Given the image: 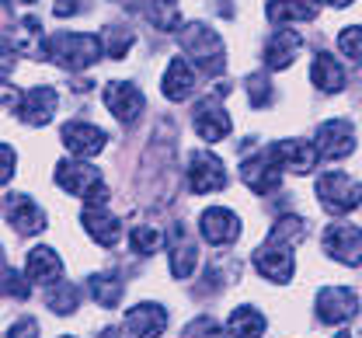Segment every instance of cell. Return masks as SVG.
<instances>
[{"label":"cell","mask_w":362,"mask_h":338,"mask_svg":"<svg viewBox=\"0 0 362 338\" xmlns=\"http://www.w3.org/2000/svg\"><path fill=\"white\" fill-rule=\"evenodd\" d=\"M303 234H307V223L300 220V216H282L275 227H272L269 241L262 244L258 251H255V269L272 279V283H289L293 279V269H296V258H293V244L303 241Z\"/></svg>","instance_id":"obj_1"},{"label":"cell","mask_w":362,"mask_h":338,"mask_svg":"<svg viewBox=\"0 0 362 338\" xmlns=\"http://www.w3.org/2000/svg\"><path fill=\"white\" fill-rule=\"evenodd\" d=\"M45 56L56 66L77 74L105 56V42L101 35H88V32H56L52 39H45Z\"/></svg>","instance_id":"obj_2"},{"label":"cell","mask_w":362,"mask_h":338,"mask_svg":"<svg viewBox=\"0 0 362 338\" xmlns=\"http://www.w3.org/2000/svg\"><path fill=\"white\" fill-rule=\"evenodd\" d=\"M181 49L192 56V63H195L206 77H220L226 70L223 39H220L213 28L199 25V21H192V25L181 28Z\"/></svg>","instance_id":"obj_3"},{"label":"cell","mask_w":362,"mask_h":338,"mask_svg":"<svg viewBox=\"0 0 362 338\" xmlns=\"http://www.w3.org/2000/svg\"><path fill=\"white\" fill-rule=\"evenodd\" d=\"M56 185L63 192L77 195L84 202H108V189L105 178L94 164H81V161H59L56 164Z\"/></svg>","instance_id":"obj_4"},{"label":"cell","mask_w":362,"mask_h":338,"mask_svg":"<svg viewBox=\"0 0 362 338\" xmlns=\"http://www.w3.org/2000/svg\"><path fill=\"white\" fill-rule=\"evenodd\" d=\"M317 199L327 213L341 216V213H352L362 202V185L356 178H349L345 171H327L317 178Z\"/></svg>","instance_id":"obj_5"},{"label":"cell","mask_w":362,"mask_h":338,"mask_svg":"<svg viewBox=\"0 0 362 338\" xmlns=\"http://www.w3.org/2000/svg\"><path fill=\"white\" fill-rule=\"evenodd\" d=\"M223 91L226 88H220V95ZM220 95H206L202 101H195V108H192V126H195V133L206 144H220V140L230 136V115L223 112Z\"/></svg>","instance_id":"obj_6"},{"label":"cell","mask_w":362,"mask_h":338,"mask_svg":"<svg viewBox=\"0 0 362 338\" xmlns=\"http://www.w3.org/2000/svg\"><path fill=\"white\" fill-rule=\"evenodd\" d=\"M223 185H226V168L220 157H213L209 150L188 153V192L209 195V192H220Z\"/></svg>","instance_id":"obj_7"},{"label":"cell","mask_w":362,"mask_h":338,"mask_svg":"<svg viewBox=\"0 0 362 338\" xmlns=\"http://www.w3.org/2000/svg\"><path fill=\"white\" fill-rule=\"evenodd\" d=\"M240 178H244V185H247L255 195H269V192L279 189L282 164L275 161V153L265 146V150H258V153L244 157V164H240Z\"/></svg>","instance_id":"obj_8"},{"label":"cell","mask_w":362,"mask_h":338,"mask_svg":"<svg viewBox=\"0 0 362 338\" xmlns=\"http://www.w3.org/2000/svg\"><path fill=\"white\" fill-rule=\"evenodd\" d=\"M324 251L341 265H362V231L352 223H331L324 231Z\"/></svg>","instance_id":"obj_9"},{"label":"cell","mask_w":362,"mask_h":338,"mask_svg":"<svg viewBox=\"0 0 362 338\" xmlns=\"http://www.w3.org/2000/svg\"><path fill=\"white\" fill-rule=\"evenodd\" d=\"M356 310H359V296L349 286H327L317 293V317L324 325H345L356 317Z\"/></svg>","instance_id":"obj_10"},{"label":"cell","mask_w":362,"mask_h":338,"mask_svg":"<svg viewBox=\"0 0 362 338\" xmlns=\"http://www.w3.org/2000/svg\"><path fill=\"white\" fill-rule=\"evenodd\" d=\"M317 150L324 161H341L356 150V129L349 119H331L317 126Z\"/></svg>","instance_id":"obj_11"},{"label":"cell","mask_w":362,"mask_h":338,"mask_svg":"<svg viewBox=\"0 0 362 338\" xmlns=\"http://www.w3.org/2000/svg\"><path fill=\"white\" fill-rule=\"evenodd\" d=\"M81 223L90 234V241L101 244V247H115L122 241V223L119 216H112L105 209V202H84V213H81Z\"/></svg>","instance_id":"obj_12"},{"label":"cell","mask_w":362,"mask_h":338,"mask_svg":"<svg viewBox=\"0 0 362 338\" xmlns=\"http://www.w3.org/2000/svg\"><path fill=\"white\" fill-rule=\"evenodd\" d=\"M105 105H108V112L119 119V122H126V126H133L136 119H139V112H143V91L129 84V81H112V84H105Z\"/></svg>","instance_id":"obj_13"},{"label":"cell","mask_w":362,"mask_h":338,"mask_svg":"<svg viewBox=\"0 0 362 338\" xmlns=\"http://www.w3.org/2000/svg\"><path fill=\"white\" fill-rule=\"evenodd\" d=\"M4 213H7V223L21 234V238H32V234H42L45 231V213L28 199V195H11L4 199Z\"/></svg>","instance_id":"obj_14"},{"label":"cell","mask_w":362,"mask_h":338,"mask_svg":"<svg viewBox=\"0 0 362 338\" xmlns=\"http://www.w3.org/2000/svg\"><path fill=\"white\" fill-rule=\"evenodd\" d=\"M199 231H202V238L213 244V247H223V244H233L240 238V216L223 209V206H213V209L202 213Z\"/></svg>","instance_id":"obj_15"},{"label":"cell","mask_w":362,"mask_h":338,"mask_svg":"<svg viewBox=\"0 0 362 338\" xmlns=\"http://www.w3.org/2000/svg\"><path fill=\"white\" fill-rule=\"evenodd\" d=\"M126 335L129 338H160L168 328V310L160 303H136L126 310Z\"/></svg>","instance_id":"obj_16"},{"label":"cell","mask_w":362,"mask_h":338,"mask_svg":"<svg viewBox=\"0 0 362 338\" xmlns=\"http://www.w3.org/2000/svg\"><path fill=\"white\" fill-rule=\"evenodd\" d=\"M269 150L275 153V161L282 164V171H296V175H310L317 157H320L317 144H307V140H279Z\"/></svg>","instance_id":"obj_17"},{"label":"cell","mask_w":362,"mask_h":338,"mask_svg":"<svg viewBox=\"0 0 362 338\" xmlns=\"http://www.w3.org/2000/svg\"><path fill=\"white\" fill-rule=\"evenodd\" d=\"M59 140H63V146H66L74 157H94V153H101L105 144H108L105 129L88 126V122H66V126L59 129Z\"/></svg>","instance_id":"obj_18"},{"label":"cell","mask_w":362,"mask_h":338,"mask_svg":"<svg viewBox=\"0 0 362 338\" xmlns=\"http://www.w3.org/2000/svg\"><path fill=\"white\" fill-rule=\"evenodd\" d=\"M56 91L52 88H32V91H25L21 101H18V108H14V115L21 119V122H28V126H45L49 119H52V112H56Z\"/></svg>","instance_id":"obj_19"},{"label":"cell","mask_w":362,"mask_h":338,"mask_svg":"<svg viewBox=\"0 0 362 338\" xmlns=\"http://www.w3.org/2000/svg\"><path fill=\"white\" fill-rule=\"evenodd\" d=\"M168 251H171V276H175V279H188V276L195 272L199 247H195V241H192V234L185 231V223H175V227H171Z\"/></svg>","instance_id":"obj_20"},{"label":"cell","mask_w":362,"mask_h":338,"mask_svg":"<svg viewBox=\"0 0 362 338\" xmlns=\"http://www.w3.org/2000/svg\"><path fill=\"white\" fill-rule=\"evenodd\" d=\"M300 49H303L300 32H293V28H275L269 35V46H265V66H269V70H286V66L296 59Z\"/></svg>","instance_id":"obj_21"},{"label":"cell","mask_w":362,"mask_h":338,"mask_svg":"<svg viewBox=\"0 0 362 338\" xmlns=\"http://www.w3.org/2000/svg\"><path fill=\"white\" fill-rule=\"evenodd\" d=\"M28 279L39 283V286H56L63 279V258L45 244L32 247L28 251Z\"/></svg>","instance_id":"obj_22"},{"label":"cell","mask_w":362,"mask_h":338,"mask_svg":"<svg viewBox=\"0 0 362 338\" xmlns=\"http://www.w3.org/2000/svg\"><path fill=\"white\" fill-rule=\"evenodd\" d=\"M272 25H289V21H314L320 14V0H269L265 7Z\"/></svg>","instance_id":"obj_23"},{"label":"cell","mask_w":362,"mask_h":338,"mask_svg":"<svg viewBox=\"0 0 362 338\" xmlns=\"http://www.w3.org/2000/svg\"><path fill=\"white\" fill-rule=\"evenodd\" d=\"M160 91H164V98H171V101H185V98L195 91V70H192L188 59H181V56L171 59V66H168V74L160 81Z\"/></svg>","instance_id":"obj_24"},{"label":"cell","mask_w":362,"mask_h":338,"mask_svg":"<svg viewBox=\"0 0 362 338\" xmlns=\"http://www.w3.org/2000/svg\"><path fill=\"white\" fill-rule=\"evenodd\" d=\"M310 81H314L324 95H338V91L345 88V70H341V63H338L331 52H317L314 66H310Z\"/></svg>","instance_id":"obj_25"},{"label":"cell","mask_w":362,"mask_h":338,"mask_svg":"<svg viewBox=\"0 0 362 338\" xmlns=\"http://www.w3.org/2000/svg\"><path fill=\"white\" fill-rule=\"evenodd\" d=\"M18 42V52H28V56H45V39H42V28L35 18H25L18 21L14 28H7L4 35V46H14Z\"/></svg>","instance_id":"obj_26"},{"label":"cell","mask_w":362,"mask_h":338,"mask_svg":"<svg viewBox=\"0 0 362 338\" xmlns=\"http://www.w3.org/2000/svg\"><path fill=\"white\" fill-rule=\"evenodd\" d=\"M88 290H90V296H94V303L108 310V307H119L126 283L119 279V272H98V276L88 279Z\"/></svg>","instance_id":"obj_27"},{"label":"cell","mask_w":362,"mask_h":338,"mask_svg":"<svg viewBox=\"0 0 362 338\" xmlns=\"http://www.w3.org/2000/svg\"><path fill=\"white\" fill-rule=\"evenodd\" d=\"M265 314L262 310H255V307H237L233 314H230V325H226V332L233 338H262L265 335Z\"/></svg>","instance_id":"obj_28"},{"label":"cell","mask_w":362,"mask_h":338,"mask_svg":"<svg viewBox=\"0 0 362 338\" xmlns=\"http://www.w3.org/2000/svg\"><path fill=\"white\" fill-rule=\"evenodd\" d=\"M45 300H49L52 314H74V310H77V303H81V290H77L74 283H63V279H59L56 286H49Z\"/></svg>","instance_id":"obj_29"},{"label":"cell","mask_w":362,"mask_h":338,"mask_svg":"<svg viewBox=\"0 0 362 338\" xmlns=\"http://www.w3.org/2000/svg\"><path fill=\"white\" fill-rule=\"evenodd\" d=\"M129 244H133V251H139V255H157L164 247V234L157 227H150V223H136L133 231H129Z\"/></svg>","instance_id":"obj_30"},{"label":"cell","mask_w":362,"mask_h":338,"mask_svg":"<svg viewBox=\"0 0 362 338\" xmlns=\"http://www.w3.org/2000/svg\"><path fill=\"white\" fill-rule=\"evenodd\" d=\"M101 42H105V56H112V59H122V56L129 52V46H133V32H129V28H119V25H112V28H105Z\"/></svg>","instance_id":"obj_31"},{"label":"cell","mask_w":362,"mask_h":338,"mask_svg":"<svg viewBox=\"0 0 362 338\" xmlns=\"http://www.w3.org/2000/svg\"><path fill=\"white\" fill-rule=\"evenodd\" d=\"M181 338H226V335H223V328L216 325V317L202 314V317H195V321H188V325H185Z\"/></svg>","instance_id":"obj_32"},{"label":"cell","mask_w":362,"mask_h":338,"mask_svg":"<svg viewBox=\"0 0 362 338\" xmlns=\"http://www.w3.org/2000/svg\"><path fill=\"white\" fill-rule=\"evenodd\" d=\"M244 88H247V95H251V105H255V108H265V105L272 101L269 74H251V77L244 81Z\"/></svg>","instance_id":"obj_33"},{"label":"cell","mask_w":362,"mask_h":338,"mask_svg":"<svg viewBox=\"0 0 362 338\" xmlns=\"http://www.w3.org/2000/svg\"><path fill=\"white\" fill-rule=\"evenodd\" d=\"M338 46H341V52H345L352 63L362 66V25H349V28L338 35Z\"/></svg>","instance_id":"obj_34"},{"label":"cell","mask_w":362,"mask_h":338,"mask_svg":"<svg viewBox=\"0 0 362 338\" xmlns=\"http://www.w3.org/2000/svg\"><path fill=\"white\" fill-rule=\"evenodd\" d=\"M4 293H7L11 300H28V283H25V276L14 272L11 262H4Z\"/></svg>","instance_id":"obj_35"},{"label":"cell","mask_w":362,"mask_h":338,"mask_svg":"<svg viewBox=\"0 0 362 338\" xmlns=\"http://www.w3.org/2000/svg\"><path fill=\"white\" fill-rule=\"evenodd\" d=\"M90 7V0H56L52 4V14L56 18H74V14H84Z\"/></svg>","instance_id":"obj_36"},{"label":"cell","mask_w":362,"mask_h":338,"mask_svg":"<svg viewBox=\"0 0 362 338\" xmlns=\"http://www.w3.org/2000/svg\"><path fill=\"white\" fill-rule=\"evenodd\" d=\"M7 338H39V325H35L32 317H21L18 325H11Z\"/></svg>","instance_id":"obj_37"},{"label":"cell","mask_w":362,"mask_h":338,"mask_svg":"<svg viewBox=\"0 0 362 338\" xmlns=\"http://www.w3.org/2000/svg\"><path fill=\"white\" fill-rule=\"evenodd\" d=\"M0 153H4V182H11V175H14V150H11V144L0 146Z\"/></svg>","instance_id":"obj_38"},{"label":"cell","mask_w":362,"mask_h":338,"mask_svg":"<svg viewBox=\"0 0 362 338\" xmlns=\"http://www.w3.org/2000/svg\"><path fill=\"white\" fill-rule=\"evenodd\" d=\"M98 338H129V335H122L119 328H105V332H101V335H98Z\"/></svg>","instance_id":"obj_39"},{"label":"cell","mask_w":362,"mask_h":338,"mask_svg":"<svg viewBox=\"0 0 362 338\" xmlns=\"http://www.w3.org/2000/svg\"><path fill=\"white\" fill-rule=\"evenodd\" d=\"M331 7H345V4H352V0H327Z\"/></svg>","instance_id":"obj_40"},{"label":"cell","mask_w":362,"mask_h":338,"mask_svg":"<svg viewBox=\"0 0 362 338\" xmlns=\"http://www.w3.org/2000/svg\"><path fill=\"white\" fill-rule=\"evenodd\" d=\"M334 338H352V335H349V332H341V335H334Z\"/></svg>","instance_id":"obj_41"},{"label":"cell","mask_w":362,"mask_h":338,"mask_svg":"<svg viewBox=\"0 0 362 338\" xmlns=\"http://www.w3.org/2000/svg\"><path fill=\"white\" fill-rule=\"evenodd\" d=\"M25 4H32V0H25Z\"/></svg>","instance_id":"obj_42"},{"label":"cell","mask_w":362,"mask_h":338,"mask_svg":"<svg viewBox=\"0 0 362 338\" xmlns=\"http://www.w3.org/2000/svg\"><path fill=\"white\" fill-rule=\"evenodd\" d=\"M63 338H70V335H63Z\"/></svg>","instance_id":"obj_43"}]
</instances>
